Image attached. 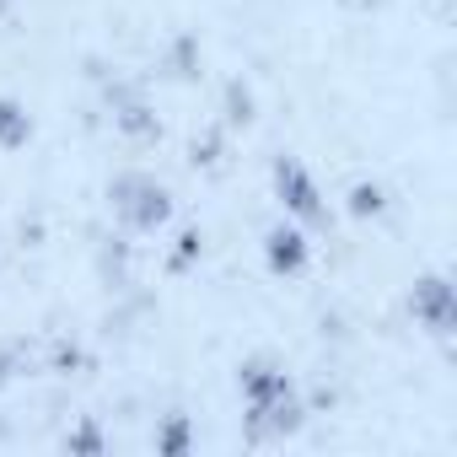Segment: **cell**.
I'll use <instances>...</instances> for the list:
<instances>
[{"mask_svg":"<svg viewBox=\"0 0 457 457\" xmlns=\"http://www.w3.org/2000/svg\"><path fill=\"white\" fill-rule=\"evenodd\" d=\"M108 199H113V215L129 226V232H156V226H167V215H172V194L145 172H124L108 188Z\"/></svg>","mask_w":457,"mask_h":457,"instance_id":"1","label":"cell"},{"mask_svg":"<svg viewBox=\"0 0 457 457\" xmlns=\"http://www.w3.org/2000/svg\"><path fill=\"white\" fill-rule=\"evenodd\" d=\"M275 188H280L286 210H296L302 220H328V204L318 199V183H312L296 162H280V167H275Z\"/></svg>","mask_w":457,"mask_h":457,"instance_id":"2","label":"cell"},{"mask_svg":"<svg viewBox=\"0 0 457 457\" xmlns=\"http://www.w3.org/2000/svg\"><path fill=\"white\" fill-rule=\"evenodd\" d=\"M409 307H414V318H420L436 339H446V334H452V286H446L441 275H425V280L414 286Z\"/></svg>","mask_w":457,"mask_h":457,"instance_id":"3","label":"cell"},{"mask_svg":"<svg viewBox=\"0 0 457 457\" xmlns=\"http://www.w3.org/2000/svg\"><path fill=\"white\" fill-rule=\"evenodd\" d=\"M296 387H291V377L286 371H275L270 361H248L243 366V398H248V409H264V403H275V398H291Z\"/></svg>","mask_w":457,"mask_h":457,"instance_id":"4","label":"cell"},{"mask_svg":"<svg viewBox=\"0 0 457 457\" xmlns=\"http://www.w3.org/2000/svg\"><path fill=\"white\" fill-rule=\"evenodd\" d=\"M307 264V237L296 232V226H275L270 232V270L275 275H296Z\"/></svg>","mask_w":457,"mask_h":457,"instance_id":"5","label":"cell"},{"mask_svg":"<svg viewBox=\"0 0 457 457\" xmlns=\"http://www.w3.org/2000/svg\"><path fill=\"white\" fill-rule=\"evenodd\" d=\"M28 135H33V119H28L12 97H0V145L17 151V145H28Z\"/></svg>","mask_w":457,"mask_h":457,"instance_id":"6","label":"cell"},{"mask_svg":"<svg viewBox=\"0 0 457 457\" xmlns=\"http://www.w3.org/2000/svg\"><path fill=\"white\" fill-rule=\"evenodd\" d=\"M350 210H355V215H377V210H382V188H377V183H355Z\"/></svg>","mask_w":457,"mask_h":457,"instance_id":"7","label":"cell"},{"mask_svg":"<svg viewBox=\"0 0 457 457\" xmlns=\"http://www.w3.org/2000/svg\"><path fill=\"white\" fill-rule=\"evenodd\" d=\"M6 6H12V0H0V12H6Z\"/></svg>","mask_w":457,"mask_h":457,"instance_id":"8","label":"cell"}]
</instances>
